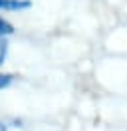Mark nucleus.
Here are the masks:
<instances>
[{
  "instance_id": "4",
  "label": "nucleus",
  "mask_w": 127,
  "mask_h": 131,
  "mask_svg": "<svg viewBox=\"0 0 127 131\" xmlns=\"http://www.w3.org/2000/svg\"><path fill=\"white\" fill-rule=\"evenodd\" d=\"M4 52H6V44H4V42H0V62L4 60Z\"/></svg>"
},
{
  "instance_id": "2",
  "label": "nucleus",
  "mask_w": 127,
  "mask_h": 131,
  "mask_svg": "<svg viewBox=\"0 0 127 131\" xmlns=\"http://www.w3.org/2000/svg\"><path fill=\"white\" fill-rule=\"evenodd\" d=\"M10 32H12V26L0 18V34H10Z\"/></svg>"
},
{
  "instance_id": "5",
  "label": "nucleus",
  "mask_w": 127,
  "mask_h": 131,
  "mask_svg": "<svg viewBox=\"0 0 127 131\" xmlns=\"http://www.w3.org/2000/svg\"><path fill=\"white\" fill-rule=\"evenodd\" d=\"M0 131H6V127H4V125H2V123H0Z\"/></svg>"
},
{
  "instance_id": "1",
  "label": "nucleus",
  "mask_w": 127,
  "mask_h": 131,
  "mask_svg": "<svg viewBox=\"0 0 127 131\" xmlns=\"http://www.w3.org/2000/svg\"><path fill=\"white\" fill-rule=\"evenodd\" d=\"M26 6H30V2H26V0H0V8L18 10V8H26Z\"/></svg>"
},
{
  "instance_id": "3",
  "label": "nucleus",
  "mask_w": 127,
  "mask_h": 131,
  "mask_svg": "<svg viewBox=\"0 0 127 131\" xmlns=\"http://www.w3.org/2000/svg\"><path fill=\"white\" fill-rule=\"evenodd\" d=\"M10 80H12L10 75H2V74H0V88H4V85H8V83H10Z\"/></svg>"
}]
</instances>
